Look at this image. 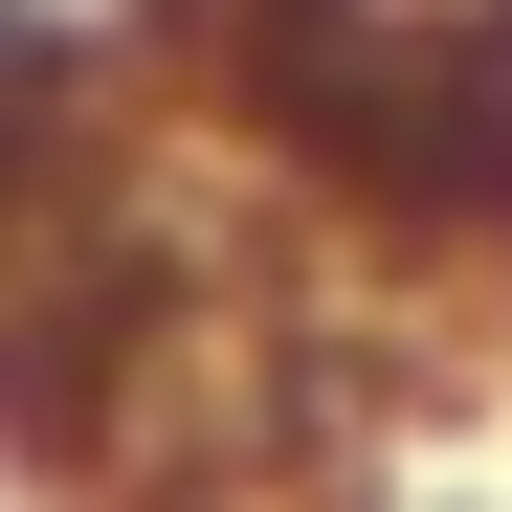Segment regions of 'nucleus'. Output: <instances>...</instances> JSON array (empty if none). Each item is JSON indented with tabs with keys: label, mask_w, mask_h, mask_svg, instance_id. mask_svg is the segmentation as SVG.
I'll return each mask as SVG.
<instances>
[{
	"label": "nucleus",
	"mask_w": 512,
	"mask_h": 512,
	"mask_svg": "<svg viewBox=\"0 0 512 512\" xmlns=\"http://www.w3.org/2000/svg\"><path fill=\"white\" fill-rule=\"evenodd\" d=\"M112 45L67 23V0H0V290L45 268L67 223H112Z\"/></svg>",
	"instance_id": "obj_1"
}]
</instances>
